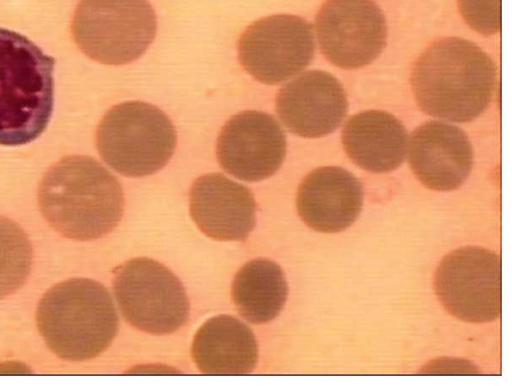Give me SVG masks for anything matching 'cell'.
<instances>
[{
  "label": "cell",
  "mask_w": 512,
  "mask_h": 386,
  "mask_svg": "<svg viewBox=\"0 0 512 386\" xmlns=\"http://www.w3.org/2000/svg\"><path fill=\"white\" fill-rule=\"evenodd\" d=\"M497 84L494 61L474 43L447 37L431 44L411 75L415 100L426 114L470 122L491 103Z\"/></svg>",
  "instance_id": "1"
},
{
  "label": "cell",
  "mask_w": 512,
  "mask_h": 386,
  "mask_svg": "<svg viewBox=\"0 0 512 386\" xmlns=\"http://www.w3.org/2000/svg\"><path fill=\"white\" fill-rule=\"evenodd\" d=\"M38 202L46 221L61 235L80 241L110 232L124 207L117 178L89 156H67L44 175Z\"/></svg>",
  "instance_id": "2"
},
{
  "label": "cell",
  "mask_w": 512,
  "mask_h": 386,
  "mask_svg": "<svg viewBox=\"0 0 512 386\" xmlns=\"http://www.w3.org/2000/svg\"><path fill=\"white\" fill-rule=\"evenodd\" d=\"M53 57L27 37L0 27V145L37 139L54 105Z\"/></svg>",
  "instance_id": "3"
},
{
  "label": "cell",
  "mask_w": 512,
  "mask_h": 386,
  "mask_svg": "<svg viewBox=\"0 0 512 386\" xmlns=\"http://www.w3.org/2000/svg\"><path fill=\"white\" fill-rule=\"evenodd\" d=\"M36 322L49 349L69 361L98 356L112 343L119 326L108 290L86 278L49 289L37 307Z\"/></svg>",
  "instance_id": "4"
},
{
  "label": "cell",
  "mask_w": 512,
  "mask_h": 386,
  "mask_svg": "<svg viewBox=\"0 0 512 386\" xmlns=\"http://www.w3.org/2000/svg\"><path fill=\"white\" fill-rule=\"evenodd\" d=\"M177 142L174 125L156 106L127 101L112 107L96 134L101 158L118 173L143 177L160 170Z\"/></svg>",
  "instance_id": "5"
},
{
  "label": "cell",
  "mask_w": 512,
  "mask_h": 386,
  "mask_svg": "<svg viewBox=\"0 0 512 386\" xmlns=\"http://www.w3.org/2000/svg\"><path fill=\"white\" fill-rule=\"evenodd\" d=\"M154 10L147 0H81L72 32L91 59L121 65L138 59L156 34Z\"/></svg>",
  "instance_id": "6"
},
{
  "label": "cell",
  "mask_w": 512,
  "mask_h": 386,
  "mask_svg": "<svg viewBox=\"0 0 512 386\" xmlns=\"http://www.w3.org/2000/svg\"><path fill=\"white\" fill-rule=\"evenodd\" d=\"M113 291L124 319L151 334H169L189 317V301L180 280L165 266L135 258L121 265Z\"/></svg>",
  "instance_id": "7"
},
{
  "label": "cell",
  "mask_w": 512,
  "mask_h": 386,
  "mask_svg": "<svg viewBox=\"0 0 512 386\" xmlns=\"http://www.w3.org/2000/svg\"><path fill=\"white\" fill-rule=\"evenodd\" d=\"M312 26L301 17L272 15L252 23L238 42L242 67L257 81L277 84L298 74L313 60Z\"/></svg>",
  "instance_id": "8"
},
{
  "label": "cell",
  "mask_w": 512,
  "mask_h": 386,
  "mask_svg": "<svg viewBox=\"0 0 512 386\" xmlns=\"http://www.w3.org/2000/svg\"><path fill=\"white\" fill-rule=\"evenodd\" d=\"M501 258L478 247L453 251L436 273V292L445 308L469 322H488L501 312Z\"/></svg>",
  "instance_id": "9"
},
{
  "label": "cell",
  "mask_w": 512,
  "mask_h": 386,
  "mask_svg": "<svg viewBox=\"0 0 512 386\" xmlns=\"http://www.w3.org/2000/svg\"><path fill=\"white\" fill-rule=\"evenodd\" d=\"M315 30L322 54L343 69L372 63L387 38L384 14L373 0H326L316 15Z\"/></svg>",
  "instance_id": "10"
},
{
  "label": "cell",
  "mask_w": 512,
  "mask_h": 386,
  "mask_svg": "<svg viewBox=\"0 0 512 386\" xmlns=\"http://www.w3.org/2000/svg\"><path fill=\"white\" fill-rule=\"evenodd\" d=\"M286 154L285 134L277 120L265 112L246 110L232 116L217 141L221 167L249 182L272 176Z\"/></svg>",
  "instance_id": "11"
},
{
  "label": "cell",
  "mask_w": 512,
  "mask_h": 386,
  "mask_svg": "<svg viewBox=\"0 0 512 386\" xmlns=\"http://www.w3.org/2000/svg\"><path fill=\"white\" fill-rule=\"evenodd\" d=\"M276 111L291 133L318 138L341 125L348 111V101L343 86L334 76L310 70L280 89Z\"/></svg>",
  "instance_id": "12"
},
{
  "label": "cell",
  "mask_w": 512,
  "mask_h": 386,
  "mask_svg": "<svg viewBox=\"0 0 512 386\" xmlns=\"http://www.w3.org/2000/svg\"><path fill=\"white\" fill-rule=\"evenodd\" d=\"M473 157L467 134L452 124L429 121L411 134V169L430 189L449 191L461 186L471 172Z\"/></svg>",
  "instance_id": "13"
},
{
  "label": "cell",
  "mask_w": 512,
  "mask_h": 386,
  "mask_svg": "<svg viewBox=\"0 0 512 386\" xmlns=\"http://www.w3.org/2000/svg\"><path fill=\"white\" fill-rule=\"evenodd\" d=\"M190 212L204 234L221 241H244L256 223L251 191L220 173L203 175L194 182Z\"/></svg>",
  "instance_id": "14"
},
{
  "label": "cell",
  "mask_w": 512,
  "mask_h": 386,
  "mask_svg": "<svg viewBox=\"0 0 512 386\" xmlns=\"http://www.w3.org/2000/svg\"><path fill=\"white\" fill-rule=\"evenodd\" d=\"M363 186L349 171L321 167L310 172L297 193V209L311 228L326 233L349 227L360 214Z\"/></svg>",
  "instance_id": "15"
},
{
  "label": "cell",
  "mask_w": 512,
  "mask_h": 386,
  "mask_svg": "<svg viewBox=\"0 0 512 386\" xmlns=\"http://www.w3.org/2000/svg\"><path fill=\"white\" fill-rule=\"evenodd\" d=\"M408 134L393 115L368 110L349 118L342 144L349 158L362 169L384 173L398 168L407 152Z\"/></svg>",
  "instance_id": "16"
},
{
  "label": "cell",
  "mask_w": 512,
  "mask_h": 386,
  "mask_svg": "<svg viewBox=\"0 0 512 386\" xmlns=\"http://www.w3.org/2000/svg\"><path fill=\"white\" fill-rule=\"evenodd\" d=\"M192 357L205 374H248L257 365L258 346L245 323L220 315L198 330L192 344Z\"/></svg>",
  "instance_id": "17"
},
{
  "label": "cell",
  "mask_w": 512,
  "mask_h": 386,
  "mask_svg": "<svg viewBox=\"0 0 512 386\" xmlns=\"http://www.w3.org/2000/svg\"><path fill=\"white\" fill-rule=\"evenodd\" d=\"M287 294L282 269L267 259H255L245 264L232 284V299L237 310L254 324L274 319L282 310Z\"/></svg>",
  "instance_id": "18"
},
{
  "label": "cell",
  "mask_w": 512,
  "mask_h": 386,
  "mask_svg": "<svg viewBox=\"0 0 512 386\" xmlns=\"http://www.w3.org/2000/svg\"><path fill=\"white\" fill-rule=\"evenodd\" d=\"M32 259V246L26 233L14 221L0 216V299L25 283Z\"/></svg>",
  "instance_id": "19"
},
{
  "label": "cell",
  "mask_w": 512,
  "mask_h": 386,
  "mask_svg": "<svg viewBox=\"0 0 512 386\" xmlns=\"http://www.w3.org/2000/svg\"><path fill=\"white\" fill-rule=\"evenodd\" d=\"M466 23L475 31L492 35L501 27V0H458Z\"/></svg>",
  "instance_id": "20"
}]
</instances>
